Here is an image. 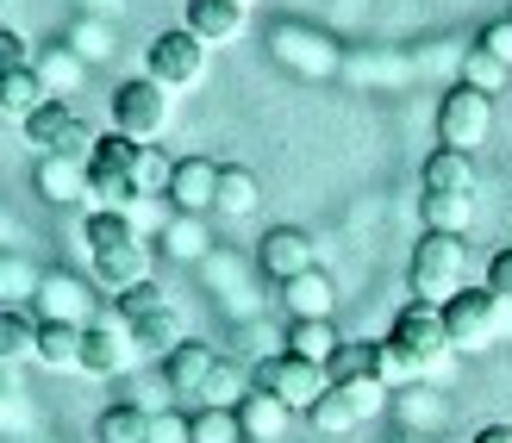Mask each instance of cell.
Returning a JSON list of instances; mask_svg holds the SVG:
<instances>
[{
  "label": "cell",
  "instance_id": "836d02e7",
  "mask_svg": "<svg viewBox=\"0 0 512 443\" xmlns=\"http://www.w3.org/2000/svg\"><path fill=\"white\" fill-rule=\"evenodd\" d=\"M194 443H250L238 425V406H200L194 412Z\"/></svg>",
  "mask_w": 512,
  "mask_h": 443
},
{
  "label": "cell",
  "instance_id": "30bf717a",
  "mask_svg": "<svg viewBox=\"0 0 512 443\" xmlns=\"http://www.w3.org/2000/svg\"><path fill=\"white\" fill-rule=\"evenodd\" d=\"M144 75H150V82H163L169 94H175V88H194L200 75H207V44H200V38L188 32V25H175V32L150 38Z\"/></svg>",
  "mask_w": 512,
  "mask_h": 443
},
{
  "label": "cell",
  "instance_id": "5b68a950",
  "mask_svg": "<svg viewBox=\"0 0 512 443\" xmlns=\"http://www.w3.org/2000/svg\"><path fill=\"white\" fill-rule=\"evenodd\" d=\"M138 138H100L94 144V156H88V194L100 200V206H132V200H144V188H138Z\"/></svg>",
  "mask_w": 512,
  "mask_h": 443
},
{
  "label": "cell",
  "instance_id": "4316f807",
  "mask_svg": "<svg viewBox=\"0 0 512 443\" xmlns=\"http://www.w3.org/2000/svg\"><path fill=\"white\" fill-rule=\"evenodd\" d=\"M32 69H38V82L50 94H75V88H82V57H75L69 44H44L32 57Z\"/></svg>",
  "mask_w": 512,
  "mask_h": 443
},
{
  "label": "cell",
  "instance_id": "277c9868",
  "mask_svg": "<svg viewBox=\"0 0 512 443\" xmlns=\"http://www.w3.org/2000/svg\"><path fill=\"white\" fill-rule=\"evenodd\" d=\"M444 337H450V350L456 356H481L500 337V325H506V312L512 306H500L488 288H463V294H450L444 306Z\"/></svg>",
  "mask_w": 512,
  "mask_h": 443
},
{
  "label": "cell",
  "instance_id": "e575fe53",
  "mask_svg": "<svg viewBox=\"0 0 512 443\" xmlns=\"http://www.w3.org/2000/svg\"><path fill=\"white\" fill-rule=\"evenodd\" d=\"M463 82L481 88V94H500V88L512 82V69L494 57V50H481V44H475V50H463Z\"/></svg>",
  "mask_w": 512,
  "mask_h": 443
},
{
  "label": "cell",
  "instance_id": "2e32d148",
  "mask_svg": "<svg viewBox=\"0 0 512 443\" xmlns=\"http://www.w3.org/2000/svg\"><path fill=\"white\" fill-rule=\"evenodd\" d=\"M94 281L107 294H125V288H144L150 281V244L132 238V244H113V250H100L94 256Z\"/></svg>",
  "mask_w": 512,
  "mask_h": 443
},
{
  "label": "cell",
  "instance_id": "7c38bea8",
  "mask_svg": "<svg viewBox=\"0 0 512 443\" xmlns=\"http://www.w3.org/2000/svg\"><path fill=\"white\" fill-rule=\"evenodd\" d=\"M144 350L132 344V331H125L113 312L107 319H94L88 331H82V375H100V381H113V375H125L138 362Z\"/></svg>",
  "mask_w": 512,
  "mask_h": 443
},
{
  "label": "cell",
  "instance_id": "8992f818",
  "mask_svg": "<svg viewBox=\"0 0 512 443\" xmlns=\"http://www.w3.org/2000/svg\"><path fill=\"white\" fill-rule=\"evenodd\" d=\"M250 387H263V394H275L288 412H313L319 406V394H325V369L319 362H306V356H294V350H281V356H263L250 369Z\"/></svg>",
  "mask_w": 512,
  "mask_h": 443
},
{
  "label": "cell",
  "instance_id": "e0dca14e",
  "mask_svg": "<svg viewBox=\"0 0 512 443\" xmlns=\"http://www.w3.org/2000/svg\"><path fill=\"white\" fill-rule=\"evenodd\" d=\"M244 0H188V32L200 38V44H232L238 32H244Z\"/></svg>",
  "mask_w": 512,
  "mask_h": 443
},
{
  "label": "cell",
  "instance_id": "ab89813d",
  "mask_svg": "<svg viewBox=\"0 0 512 443\" xmlns=\"http://www.w3.org/2000/svg\"><path fill=\"white\" fill-rule=\"evenodd\" d=\"M32 57H38L32 38H19L13 25H0V75H7V69H32Z\"/></svg>",
  "mask_w": 512,
  "mask_h": 443
},
{
  "label": "cell",
  "instance_id": "1f68e13d",
  "mask_svg": "<svg viewBox=\"0 0 512 443\" xmlns=\"http://www.w3.org/2000/svg\"><path fill=\"white\" fill-rule=\"evenodd\" d=\"M306 419H313V431H356V425H363V412H356V400L344 394V387H325L319 406L306 412Z\"/></svg>",
  "mask_w": 512,
  "mask_h": 443
},
{
  "label": "cell",
  "instance_id": "4fadbf2b",
  "mask_svg": "<svg viewBox=\"0 0 512 443\" xmlns=\"http://www.w3.org/2000/svg\"><path fill=\"white\" fill-rule=\"evenodd\" d=\"M256 263H263V275L269 281H281L288 288L294 275H306V269H319V244L306 238L300 225H275L263 244H256Z\"/></svg>",
  "mask_w": 512,
  "mask_h": 443
},
{
  "label": "cell",
  "instance_id": "f546056e",
  "mask_svg": "<svg viewBox=\"0 0 512 443\" xmlns=\"http://www.w3.org/2000/svg\"><path fill=\"white\" fill-rule=\"evenodd\" d=\"M132 238H138V225H132V213H119V206H100V213H88V225H82L88 256L113 250V244H132Z\"/></svg>",
  "mask_w": 512,
  "mask_h": 443
},
{
  "label": "cell",
  "instance_id": "d590c367",
  "mask_svg": "<svg viewBox=\"0 0 512 443\" xmlns=\"http://www.w3.org/2000/svg\"><path fill=\"white\" fill-rule=\"evenodd\" d=\"M163 244H169V256L194 263V256H207V231H200V219H194V213H175V219L163 225Z\"/></svg>",
  "mask_w": 512,
  "mask_h": 443
},
{
  "label": "cell",
  "instance_id": "ac0fdd59",
  "mask_svg": "<svg viewBox=\"0 0 512 443\" xmlns=\"http://www.w3.org/2000/svg\"><path fill=\"white\" fill-rule=\"evenodd\" d=\"M419 181H425V194H475V156L469 150H431L425 156V169H419Z\"/></svg>",
  "mask_w": 512,
  "mask_h": 443
},
{
  "label": "cell",
  "instance_id": "7402d4cb",
  "mask_svg": "<svg viewBox=\"0 0 512 443\" xmlns=\"http://www.w3.org/2000/svg\"><path fill=\"white\" fill-rule=\"evenodd\" d=\"M256 206H263V181H256L244 163H219V200H213V213H225V219H250Z\"/></svg>",
  "mask_w": 512,
  "mask_h": 443
},
{
  "label": "cell",
  "instance_id": "d4e9b609",
  "mask_svg": "<svg viewBox=\"0 0 512 443\" xmlns=\"http://www.w3.org/2000/svg\"><path fill=\"white\" fill-rule=\"evenodd\" d=\"M419 219H425V231L463 238L469 219H475V194H419Z\"/></svg>",
  "mask_w": 512,
  "mask_h": 443
},
{
  "label": "cell",
  "instance_id": "9a60e30c",
  "mask_svg": "<svg viewBox=\"0 0 512 443\" xmlns=\"http://www.w3.org/2000/svg\"><path fill=\"white\" fill-rule=\"evenodd\" d=\"M213 362H219L213 344L182 337V344L163 356V387H169V394H182V400H200V394H207V381H213Z\"/></svg>",
  "mask_w": 512,
  "mask_h": 443
},
{
  "label": "cell",
  "instance_id": "8d00e7d4",
  "mask_svg": "<svg viewBox=\"0 0 512 443\" xmlns=\"http://www.w3.org/2000/svg\"><path fill=\"white\" fill-rule=\"evenodd\" d=\"M32 294H38L32 263H19L13 250H0V306H19V300H32Z\"/></svg>",
  "mask_w": 512,
  "mask_h": 443
},
{
  "label": "cell",
  "instance_id": "7a4b0ae2",
  "mask_svg": "<svg viewBox=\"0 0 512 443\" xmlns=\"http://www.w3.org/2000/svg\"><path fill=\"white\" fill-rule=\"evenodd\" d=\"M463 281H469L463 238H450V231H425V238L413 244V263H406V288H413V300L444 306L450 294H463Z\"/></svg>",
  "mask_w": 512,
  "mask_h": 443
},
{
  "label": "cell",
  "instance_id": "3957f363",
  "mask_svg": "<svg viewBox=\"0 0 512 443\" xmlns=\"http://www.w3.org/2000/svg\"><path fill=\"white\" fill-rule=\"evenodd\" d=\"M388 344L400 350V362L413 375H431L438 362L450 356V337H444V312L431 306V300H406L394 312V325H388Z\"/></svg>",
  "mask_w": 512,
  "mask_h": 443
},
{
  "label": "cell",
  "instance_id": "d6a6232c",
  "mask_svg": "<svg viewBox=\"0 0 512 443\" xmlns=\"http://www.w3.org/2000/svg\"><path fill=\"white\" fill-rule=\"evenodd\" d=\"M244 394H250V369L232 362V356H219L213 362V381H207V394H200V400H207V406H238Z\"/></svg>",
  "mask_w": 512,
  "mask_h": 443
},
{
  "label": "cell",
  "instance_id": "603a6c76",
  "mask_svg": "<svg viewBox=\"0 0 512 443\" xmlns=\"http://www.w3.org/2000/svg\"><path fill=\"white\" fill-rule=\"evenodd\" d=\"M281 300H288L294 319H331V306H338V288H331V275H325V269H306V275H294L288 288H281Z\"/></svg>",
  "mask_w": 512,
  "mask_h": 443
},
{
  "label": "cell",
  "instance_id": "9c48e42d",
  "mask_svg": "<svg viewBox=\"0 0 512 443\" xmlns=\"http://www.w3.org/2000/svg\"><path fill=\"white\" fill-rule=\"evenodd\" d=\"M113 132L119 138H163L169 132V88L150 82V75H138V82H119L113 88Z\"/></svg>",
  "mask_w": 512,
  "mask_h": 443
},
{
  "label": "cell",
  "instance_id": "5bb4252c",
  "mask_svg": "<svg viewBox=\"0 0 512 443\" xmlns=\"http://www.w3.org/2000/svg\"><path fill=\"white\" fill-rule=\"evenodd\" d=\"M169 206L175 213H213V200H219V163H207V156H182V163L169 169Z\"/></svg>",
  "mask_w": 512,
  "mask_h": 443
},
{
  "label": "cell",
  "instance_id": "ee69618b",
  "mask_svg": "<svg viewBox=\"0 0 512 443\" xmlns=\"http://www.w3.org/2000/svg\"><path fill=\"white\" fill-rule=\"evenodd\" d=\"M244 7H250V0H244Z\"/></svg>",
  "mask_w": 512,
  "mask_h": 443
},
{
  "label": "cell",
  "instance_id": "cb8c5ba5",
  "mask_svg": "<svg viewBox=\"0 0 512 443\" xmlns=\"http://www.w3.org/2000/svg\"><path fill=\"white\" fill-rule=\"evenodd\" d=\"M44 100H57V94L38 82V69H7V75H0V113H7V119L25 125V119L44 107Z\"/></svg>",
  "mask_w": 512,
  "mask_h": 443
},
{
  "label": "cell",
  "instance_id": "484cf974",
  "mask_svg": "<svg viewBox=\"0 0 512 443\" xmlns=\"http://www.w3.org/2000/svg\"><path fill=\"white\" fill-rule=\"evenodd\" d=\"M325 381L344 387V381H375V337H344L325 362Z\"/></svg>",
  "mask_w": 512,
  "mask_h": 443
},
{
  "label": "cell",
  "instance_id": "ffe728a7",
  "mask_svg": "<svg viewBox=\"0 0 512 443\" xmlns=\"http://www.w3.org/2000/svg\"><path fill=\"white\" fill-rule=\"evenodd\" d=\"M38 194L50 206H75L88 194V163H75V156H38Z\"/></svg>",
  "mask_w": 512,
  "mask_h": 443
},
{
  "label": "cell",
  "instance_id": "6da1fadb",
  "mask_svg": "<svg viewBox=\"0 0 512 443\" xmlns=\"http://www.w3.org/2000/svg\"><path fill=\"white\" fill-rule=\"evenodd\" d=\"M113 319L132 331V344H138L144 356H169L175 344H182V312H175V300L157 288V281L113 294Z\"/></svg>",
  "mask_w": 512,
  "mask_h": 443
},
{
  "label": "cell",
  "instance_id": "f35d334b",
  "mask_svg": "<svg viewBox=\"0 0 512 443\" xmlns=\"http://www.w3.org/2000/svg\"><path fill=\"white\" fill-rule=\"evenodd\" d=\"M481 288H488V294H494L500 306H512V244L488 256V281H481Z\"/></svg>",
  "mask_w": 512,
  "mask_h": 443
},
{
  "label": "cell",
  "instance_id": "d6986e66",
  "mask_svg": "<svg viewBox=\"0 0 512 443\" xmlns=\"http://www.w3.org/2000/svg\"><path fill=\"white\" fill-rule=\"evenodd\" d=\"M288 419H294V412L281 406L275 394H263V387H250V394L238 400V425H244V437H250V443H281Z\"/></svg>",
  "mask_w": 512,
  "mask_h": 443
},
{
  "label": "cell",
  "instance_id": "52a82bcc",
  "mask_svg": "<svg viewBox=\"0 0 512 443\" xmlns=\"http://www.w3.org/2000/svg\"><path fill=\"white\" fill-rule=\"evenodd\" d=\"M25 144H32L38 156H75V163H88L94 156V125L75 113V107H63V100H44V107L25 119Z\"/></svg>",
  "mask_w": 512,
  "mask_h": 443
},
{
  "label": "cell",
  "instance_id": "f1b7e54d",
  "mask_svg": "<svg viewBox=\"0 0 512 443\" xmlns=\"http://www.w3.org/2000/svg\"><path fill=\"white\" fill-rule=\"evenodd\" d=\"M25 356H38V319L19 312V306H0V362L19 369Z\"/></svg>",
  "mask_w": 512,
  "mask_h": 443
},
{
  "label": "cell",
  "instance_id": "ba28073f",
  "mask_svg": "<svg viewBox=\"0 0 512 443\" xmlns=\"http://www.w3.org/2000/svg\"><path fill=\"white\" fill-rule=\"evenodd\" d=\"M488 132H494V94L456 82V88L438 100V144L475 156V144H488Z\"/></svg>",
  "mask_w": 512,
  "mask_h": 443
},
{
  "label": "cell",
  "instance_id": "b9f144b4",
  "mask_svg": "<svg viewBox=\"0 0 512 443\" xmlns=\"http://www.w3.org/2000/svg\"><path fill=\"white\" fill-rule=\"evenodd\" d=\"M481 50H494V57L512 69V19H494V25H481Z\"/></svg>",
  "mask_w": 512,
  "mask_h": 443
},
{
  "label": "cell",
  "instance_id": "f6af8a7d",
  "mask_svg": "<svg viewBox=\"0 0 512 443\" xmlns=\"http://www.w3.org/2000/svg\"><path fill=\"white\" fill-rule=\"evenodd\" d=\"M506 244H512V238H506Z\"/></svg>",
  "mask_w": 512,
  "mask_h": 443
},
{
  "label": "cell",
  "instance_id": "44dd1931",
  "mask_svg": "<svg viewBox=\"0 0 512 443\" xmlns=\"http://www.w3.org/2000/svg\"><path fill=\"white\" fill-rule=\"evenodd\" d=\"M82 331H88V325H57V319H38V356H32V362H44V369H57V375L82 369Z\"/></svg>",
  "mask_w": 512,
  "mask_h": 443
},
{
  "label": "cell",
  "instance_id": "4dcf8cb0",
  "mask_svg": "<svg viewBox=\"0 0 512 443\" xmlns=\"http://www.w3.org/2000/svg\"><path fill=\"white\" fill-rule=\"evenodd\" d=\"M338 344H344V337H338V325H331V319H294V331H288V350L306 356V362H319V369L331 362V350H338Z\"/></svg>",
  "mask_w": 512,
  "mask_h": 443
},
{
  "label": "cell",
  "instance_id": "60d3db41",
  "mask_svg": "<svg viewBox=\"0 0 512 443\" xmlns=\"http://www.w3.org/2000/svg\"><path fill=\"white\" fill-rule=\"evenodd\" d=\"M150 443H194V419H182V412H150Z\"/></svg>",
  "mask_w": 512,
  "mask_h": 443
},
{
  "label": "cell",
  "instance_id": "8fae6325",
  "mask_svg": "<svg viewBox=\"0 0 512 443\" xmlns=\"http://www.w3.org/2000/svg\"><path fill=\"white\" fill-rule=\"evenodd\" d=\"M32 312H38V319H57V325H94V319H100V312H94V294H88V281H82V275H69V269L38 275Z\"/></svg>",
  "mask_w": 512,
  "mask_h": 443
},
{
  "label": "cell",
  "instance_id": "7bdbcfd3",
  "mask_svg": "<svg viewBox=\"0 0 512 443\" xmlns=\"http://www.w3.org/2000/svg\"><path fill=\"white\" fill-rule=\"evenodd\" d=\"M469 443H512V425H481Z\"/></svg>",
  "mask_w": 512,
  "mask_h": 443
},
{
  "label": "cell",
  "instance_id": "74e56055",
  "mask_svg": "<svg viewBox=\"0 0 512 443\" xmlns=\"http://www.w3.org/2000/svg\"><path fill=\"white\" fill-rule=\"evenodd\" d=\"M25 425V387L13 375V362H0V431H13Z\"/></svg>",
  "mask_w": 512,
  "mask_h": 443
},
{
  "label": "cell",
  "instance_id": "83f0119b",
  "mask_svg": "<svg viewBox=\"0 0 512 443\" xmlns=\"http://www.w3.org/2000/svg\"><path fill=\"white\" fill-rule=\"evenodd\" d=\"M94 443H150V412L144 406H107L94 419Z\"/></svg>",
  "mask_w": 512,
  "mask_h": 443
}]
</instances>
